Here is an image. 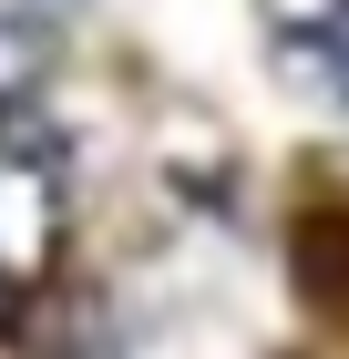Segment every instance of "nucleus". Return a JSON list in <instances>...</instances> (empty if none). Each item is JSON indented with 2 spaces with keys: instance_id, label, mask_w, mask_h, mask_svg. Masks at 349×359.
<instances>
[{
  "instance_id": "obj_1",
  "label": "nucleus",
  "mask_w": 349,
  "mask_h": 359,
  "mask_svg": "<svg viewBox=\"0 0 349 359\" xmlns=\"http://www.w3.org/2000/svg\"><path fill=\"white\" fill-rule=\"evenodd\" d=\"M288 247H298V298L349 329V205H308Z\"/></svg>"
},
{
  "instance_id": "obj_2",
  "label": "nucleus",
  "mask_w": 349,
  "mask_h": 359,
  "mask_svg": "<svg viewBox=\"0 0 349 359\" xmlns=\"http://www.w3.org/2000/svg\"><path fill=\"white\" fill-rule=\"evenodd\" d=\"M288 52L329 62V83H339V103H349V21H319V31H288Z\"/></svg>"
}]
</instances>
